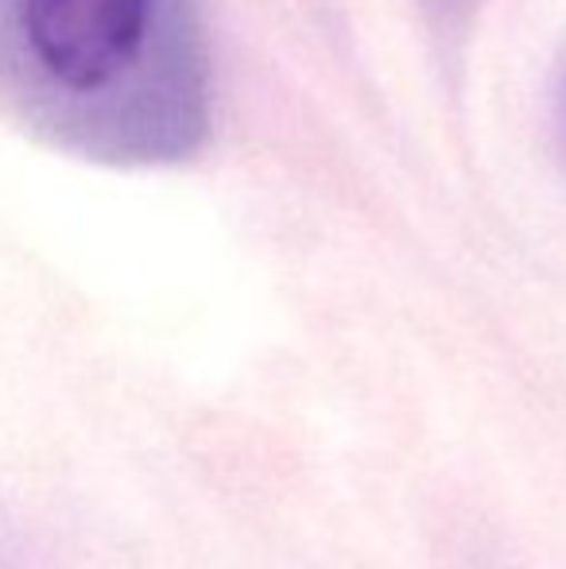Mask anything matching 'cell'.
Masks as SVG:
<instances>
[{"instance_id":"cell-3","label":"cell","mask_w":566,"mask_h":569,"mask_svg":"<svg viewBox=\"0 0 566 569\" xmlns=\"http://www.w3.org/2000/svg\"><path fill=\"white\" fill-rule=\"evenodd\" d=\"M419 4H424L446 31H458V28H466L469 16H474V8L481 4V0H419Z\"/></svg>"},{"instance_id":"cell-2","label":"cell","mask_w":566,"mask_h":569,"mask_svg":"<svg viewBox=\"0 0 566 569\" xmlns=\"http://www.w3.org/2000/svg\"><path fill=\"white\" fill-rule=\"evenodd\" d=\"M0 569H59L43 539L8 508H0Z\"/></svg>"},{"instance_id":"cell-1","label":"cell","mask_w":566,"mask_h":569,"mask_svg":"<svg viewBox=\"0 0 566 569\" xmlns=\"http://www.w3.org/2000/svg\"><path fill=\"white\" fill-rule=\"evenodd\" d=\"M0 109L109 167L190 159L210 136L198 0H0Z\"/></svg>"},{"instance_id":"cell-4","label":"cell","mask_w":566,"mask_h":569,"mask_svg":"<svg viewBox=\"0 0 566 569\" xmlns=\"http://www.w3.org/2000/svg\"><path fill=\"white\" fill-rule=\"evenodd\" d=\"M555 136H559V151L566 159V62L559 70V82H555Z\"/></svg>"}]
</instances>
